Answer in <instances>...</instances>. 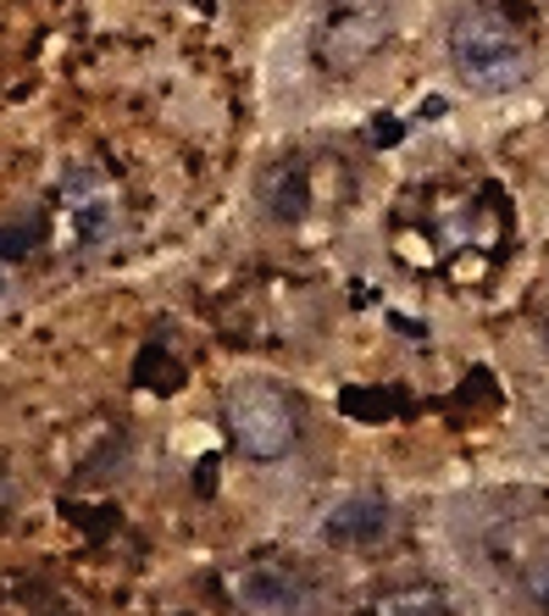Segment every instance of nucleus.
I'll return each instance as SVG.
<instances>
[{"label": "nucleus", "mask_w": 549, "mask_h": 616, "mask_svg": "<svg viewBox=\"0 0 549 616\" xmlns=\"http://www.w3.org/2000/svg\"><path fill=\"white\" fill-rule=\"evenodd\" d=\"M521 594H527L538 610H549V561H538V566L521 572Z\"/></svg>", "instance_id": "obj_8"}, {"label": "nucleus", "mask_w": 549, "mask_h": 616, "mask_svg": "<svg viewBox=\"0 0 549 616\" xmlns=\"http://www.w3.org/2000/svg\"><path fill=\"white\" fill-rule=\"evenodd\" d=\"M222 422H228L234 450L250 455V461H283L300 439V405L267 378L234 383V394L222 405Z\"/></svg>", "instance_id": "obj_3"}, {"label": "nucleus", "mask_w": 549, "mask_h": 616, "mask_svg": "<svg viewBox=\"0 0 549 616\" xmlns=\"http://www.w3.org/2000/svg\"><path fill=\"white\" fill-rule=\"evenodd\" d=\"M7 494H12V483H7V472H0V505H7Z\"/></svg>", "instance_id": "obj_9"}, {"label": "nucleus", "mask_w": 549, "mask_h": 616, "mask_svg": "<svg viewBox=\"0 0 549 616\" xmlns=\"http://www.w3.org/2000/svg\"><path fill=\"white\" fill-rule=\"evenodd\" d=\"M389 533H394V505L383 494H350L322 516V538L333 550H366V544H383Z\"/></svg>", "instance_id": "obj_6"}, {"label": "nucleus", "mask_w": 549, "mask_h": 616, "mask_svg": "<svg viewBox=\"0 0 549 616\" xmlns=\"http://www.w3.org/2000/svg\"><path fill=\"white\" fill-rule=\"evenodd\" d=\"M239 599L250 610H267V616H317V583L294 566H278V561H256L245 566L239 577Z\"/></svg>", "instance_id": "obj_4"}, {"label": "nucleus", "mask_w": 549, "mask_h": 616, "mask_svg": "<svg viewBox=\"0 0 549 616\" xmlns=\"http://www.w3.org/2000/svg\"><path fill=\"white\" fill-rule=\"evenodd\" d=\"M449 62H455L460 84H472L483 95H505L532 73V34L516 12L483 0V7H466L449 23Z\"/></svg>", "instance_id": "obj_1"}, {"label": "nucleus", "mask_w": 549, "mask_h": 616, "mask_svg": "<svg viewBox=\"0 0 549 616\" xmlns=\"http://www.w3.org/2000/svg\"><path fill=\"white\" fill-rule=\"evenodd\" d=\"M389 40H394V0H328V12L317 18V34H311V51L322 73L350 79Z\"/></svg>", "instance_id": "obj_2"}, {"label": "nucleus", "mask_w": 549, "mask_h": 616, "mask_svg": "<svg viewBox=\"0 0 549 616\" xmlns=\"http://www.w3.org/2000/svg\"><path fill=\"white\" fill-rule=\"evenodd\" d=\"M361 616H455V599H449L438 583L416 577V583H389V588H377Z\"/></svg>", "instance_id": "obj_7"}, {"label": "nucleus", "mask_w": 549, "mask_h": 616, "mask_svg": "<svg viewBox=\"0 0 549 616\" xmlns=\"http://www.w3.org/2000/svg\"><path fill=\"white\" fill-rule=\"evenodd\" d=\"M62 201H68V223H73V245L79 250L106 245L117 234V223H123V201H117V189L101 173H73L62 184Z\"/></svg>", "instance_id": "obj_5"}]
</instances>
